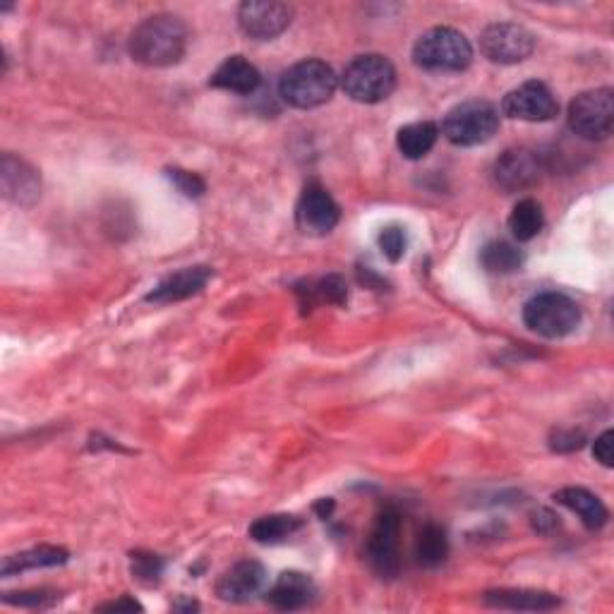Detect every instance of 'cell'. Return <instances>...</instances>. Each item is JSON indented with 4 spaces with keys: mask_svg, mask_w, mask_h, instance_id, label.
Listing matches in <instances>:
<instances>
[{
    "mask_svg": "<svg viewBox=\"0 0 614 614\" xmlns=\"http://www.w3.org/2000/svg\"><path fill=\"white\" fill-rule=\"evenodd\" d=\"M188 51V27L176 15L146 17L130 37V55L146 67H170Z\"/></svg>",
    "mask_w": 614,
    "mask_h": 614,
    "instance_id": "obj_1",
    "label": "cell"
},
{
    "mask_svg": "<svg viewBox=\"0 0 614 614\" xmlns=\"http://www.w3.org/2000/svg\"><path fill=\"white\" fill-rule=\"evenodd\" d=\"M336 87L338 79L332 67L324 61L307 59L295 63L283 73L279 82V94L289 106L307 111L327 104V101L334 97Z\"/></svg>",
    "mask_w": 614,
    "mask_h": 614,
    "instance_id": "obj_2",
    "label": "cell"
},
{
    "mask_svg": "<svg viewBox=\"0 0 614 614\" xmlns=\"http://www.w3.org/2000/svg\"><path fill=\"white\" fill-rule=\"evenodd\" d=\"M473 61L471 41L459 29L435 27L413 47V63L427 73H461Z\"/></svg>",
    "mask_w": 614,
    "mask_h": 614,
    "instance_id": "obj_3",
    "label": "cell"
},
{
    "mask_svg": "<svg viewBox=\"0 0 614 614\" xmlns=\"http://www.w3.org/2000/svg\"><path fill=\"white\" fill-rule=\"evenodd\" d=\"M341 87H344L346 97L358 101V104H380L394 94L396 71L392 61L380 53L358 55L341 75Z\"/></svg>",
    "mask_w": 614,
    "mask_h": 614,
    "instance_id": "obj_4",
    "label": "cell"
},
{
    "mask_svg": "<svg viewBox=\"0 0 614 614\" xmlns=\"http://www.w3.org/2000/svg\"><path fill=\"white\" fill-rule=\"evenodd\" d=\"M523 322L545 338H562L581 324V307L564 293H540L523 305Z\"/></svg>",
    "mask_w": 614,
    "mask_h": 614,
    "instance_id": "obj_5",
    "label": "cell"
},
{
    "mask_svg": "<svg viewBox=\"0 0 614 614\" xmlns=\"http://www.w3.org/2000/svg\"><path fill=\"white\" fill-rule=\"evenodd\" d=\"M499 130V111L490 101H463V104L453 106L442 132L445 138L457 146H477L490 142Z\"/></svg>",
    "mask_w": 614,
    "mask_h": 614,
    "instance_id": "obj_6",
    "label": "cell"
},
{
    "mask_svg": "<svg viewBox=\"0 0 614 614\" xmlns=\"http://www.w3.org/2000/svg\"><path fill=\"white\" fill-rule=\"evenodd\" d=\"M568 128L590 142L607 140L614 128V92L610 87L590 89L568 104Z\"/></svg>",
    "mask_w": 614,
    "mask_h": 614,
    "instance_id": "obj_7",
    "label": "cell"
},
{
    "mask_svg": "<svg viewBox=\"0 0 614 614\" xmlns=\"http://www.w3.org/2000/svg\"><path fill=\"white\" fill-rule=\"evenodd\" d=\"M481 51L490 63L516 65L536 51V34L514 22H497L481 34Z\"/></svg>",
    "mask_w": 614,
    "mask_h": 614,
    "instance_id": "obj_8",
    "label": "cell"
},
{
    "mask_svg": "<svg viewBox=\"0 0 614 614\" xmlns=\"http://www.w3.org/2000/svg\"><path fill=\"white\" fill-rule=\"evenodd\" d=\"M399 530L401 521L394 509H384L372 526L368 540V562L382 578H394L401 568Z\"/></svg>",
    "mask_w": 614,
    "mask_h": 614,
    "instance_id": "obj_9",
    "label": "cell"
},
{
    "mask_svg": "<svg viewBox=\"0 0 614 614\" xmlns=\"http://www.w3.org/2000/svg\"><path fill=\"white\" fill-rule=\"evenodd\" d=\"M293 8L274 0H247L238 8V25L255 41H271L291 27Z\"/></svg>",
    "mask_w": 614,
    "mask_h": 614,
    "instance_id": "obj_10",
    "label": "cell"
},
{
    "mask_svg": "<svg viewBox=\"0 0 614 614\" xmlns=\"http://www.w3.org/2000/svg\"><path fill=\"white\" fill-rule=\"evenodd\" d=\"M502 113L511 120L548 123L557 118L560 104H557V99L548 89V85L538 82V79H530V82H523L521 87L511 89V92L504 97Z\"/></svg>",
    "mask_w": 614,
    "mask_h": 614,
    "instance_id": "obj_11",
    "label": "cell"
},
{
    "mask_svg": "<svg viewBox=\"0 0 614 614\" xmlns=\"http://www.w3.org/2000/svg\"><path fill=\"white\" fill-rule=\"evenodd\" d=\"M338 219H341L338 204L322 186L310 183L303 190L298 207H295V221H298V229L303 233L327 235L336 229Z\"/></svg>",
    "mask_w": 614,
    "mask_h": 614,
    "instance_id": "obj_12",
    "label": "cell"
},
{
    "mask_svg": "<svg viewBox=\"0 0 614 614\" xmlns=\"http://www.w3.org/2000/svg\"><path fill=\"white\" fill-rule=\"evenodd\" d=\"M542 164L540 156L530 150H507L495 162L493 178L497 188L504 192H523L533 188L540 180Z\"/></svg>",
    "mask_w": 614,
    "mask_h": 614,
    "instance_id": "obj_13",
    "label": "cell"
},
{
    "mask_svg": "<svg viewBox=\"0 0 614 614\" xmlns=\"http://www.w3.org/2000/svg\"><path fill=\"white\" fill-rule=\"evenodd\" d=\"M0 180H3V195L20 207H29L41 195V178L37 168H31L13 154H5L0 162Z\"/></svg>",
    "mask_w": 614,
    "mask_h": 614,
    "instance_id": "obj_14",
    "label": "cell"
},
{
    "mask_svg": "<svg viewBox=\"0 0 614 614\" xmlns=\"http://www.w3.org/2000/svg\"><path fill=\"white\" fill-rule=\"evenodd\" d=\"M267 584V568L259 562H238L226 572L216 584V596L226 602H247L253 600Z\"/></svg>",
    "mask_w": 614,
    "mask_h": 614,
    "instance_id": "obj_15",
    "label": "cell"
},
{
    "mask_svg": "<svg viewBox=\"0 0 614 614\" xmlns=\"http://www.w3.org/2000/svg\"><path fill=\"white\" fill-rule=\"evenodd\" d=\"M212 277L214 271L209 267H186L176 271V274L166 277L162 283H156V289L146 295V300L156 305L188 300L207 286Z\"/></svg>",
    "mask_w": 614,
    "mask_h": 614,
    "instance_id": "obj_16",
    "label": "cell"
},
{
    "mask_svg": "<svg viewBox=\"0 0 614 614\" xmlns=\"http://www.w3.org/2000/svg\"><path fill=\"white\" fill-rule=\"evenodd\" d=\"M317 596V586L307 574L283 572L277 584L267 590V602L274 610L293 612L310 605Z\"/></svg>",
    "mask_w": 614,
    "mask_h": 614,
    "instance_id": "obj_17",
    "label": "cell"
},
{
    "mask_svg": "<svg viewBox=\"0 0 614 614\" xmlns=\"http://www.w3.org/2000/svg\"><path fill=\"white\" fill-rule=\"evenodd\" d=\"M209 85L238 97H253L261 85V75L243 55H229V59L216 67Z\"/></svg>",
    "mask_w": 614,
    "mask_h": 614,
    "instance_id": "obj_18",
    "label": "cell"
},
{
    "mask_svg": "<svg viewBox=\"0 0 614 614\" xmlns=\"http://www.w3.org/2000/svg\"><path fill=\"white\" fill-rule=\"evenodd\" d=\"M485 602L497 610H514V612H548L560 607V598L545 590H526V588H499L487 590Z\"/></svg>",
    "mask_w": 614,
    "mask_h": 614,
    "instance_id": "obj_19",
    "label": "cell"
},
{
    "mask_svg": "<svg viewBox=\"0 0 614 614\" xmlns=\"http://www.w3.org/2000/svg\"><path fill=\"white\" fill-rule=\"evenodd\" d=\"M554 502L568 511H574L588 530H600L610 519L607 507L602 504L593 493L584 490V487H564V490L554 495Z\"/></svg>",
    "mask_w": 614,
    "mask_h": 614,
    "instance_id": "obj_20",
    "label": "cell"
},
{
    "mask_svg": "<svg viewBox=\"0 0 614 614\" xmlns=\"http://www.w3.org/2000/svg\"><path fill=\"white\" fill-rule=\"evenodd\" d=\"M67 562V550L55 548V545H39V548L25 550L13 557H5L0 574L15 576L27 572V568H47V566H61Z\"/></svg>",
    "mask_w": 614,
    "mask_h": 614,
    "instance_id": "obj_21",
    "label": "cell"
},
{
    "mask_svg": "<svg viewBox=\"0 0 614 614\" xmlns=\"http://www.w3.org/2000/svg\"><path fill=\"white\" fill-rule=\"evenodd\" d=\"M439 138V128L435 123L423 120V123H411V125H404L396 135V146H399V152L411 158V162H418V158H423L432 152V146L437 144Z\"/></svg>",
    "mask_w": 614,
    "mask_h": 614,
    "instance_id": "obj_22",
    "label": "cell"
},
{
    "mask_svg": "<svg viewBox=\"0 0 614 614\" xmlns=\"http://www.w3.org/2000/svg\"><path fill=\"white\" fill-rule=\"evenodd\" d=\"M542 223H545V214H542L538 200H533V197L519 200L516 207L511 209L509 231L519 243L533 241V238L542 231Z\"/></svg>",
    "mask_w": 614,
    "mask_h": 614,
    "instance_id": "obj_23",
    "label": "cell"
},
{
    "mask_svg": "<svg viewBox=\"0 0 614 614\" xmlns=\"http://www.w3.org/2000/svg\"><path fill=\"white\" fill-rule=\"evenodd\" d=\"M303 528V521L298 516L291 514H271L257 519L253 526H250V538L261 545H277L289 540L293 533H298Z\"/></svg>",
    "mask_w": 614,
    "mask_h": 614,
    "instance_id": "obj_24",
    "label": "cell"
},
{
    "mask_svg": "<svg viewBox=\"0 0 614 614\" xmlns=\"http://www.w3.org/2000/svg\"><path fill=\"white\" fill-rule=\"evenodd\" d=\"M481 265L487 274H514L523 267V253L507 241H493L483 247Z\"/></svg>",
    "mask_w": 614,
    "mask_h": 614,
    "instance_id": "obj_25",
    "label": "cell"
},
{
    "mask_svg": "<svg viewBox=\"0 0 614 614\" xmlns=\"http://www.w3.org/2000/svg\"><path fill=\"white\" fill-rule=\"evenodd\" d=\"M298 295H300V305L305 307V310H310V307L320 305V303L346 305L348 289H346L344 279L336 274H329L317 283H307L305 289H298Z\"/></svg>",
    "mask_w": 614,
    "mask_h": 614,
    "instance_id": "obj_26",
    "label": "cell"
},
{
    "mask_svg": "<svg viewBox=\"0 0 614 614\" xmlns=\"http://www.w3.org/2000/svg\"><path fill=\"white\" fill-rule=\"evenodd\" d=\"M415 557H418V562L427 566V568H435L439 564H445L447 557H449L447 530L437 526V523H427V526L420 530V536H418Z\"/></svg>",
    "mask_w": 614,
    "mask_h": 614,
    "instance_id": "obj_27",
    "label": "cell"
},
{
    "mask_svg": "<svg viewBox=\"0 0 614 614\" xmlns=\"http://www.w3.org/2000/svg\"><path fill=\"white\" fill-rule=\"evenodd\" d=\"M132 576L142 584H156L164 574V560L154 552H132Z\"/></svg>",
    "mask_w": 614,
    "mask_h": 614,
    "instance_id": "obj_28",
    "label": "cell"
},
{
    "mask_svg": "<svg viewBox=\"0 0 614 614\" xmlns=\"http://www.w3.org/2000/svg\"><path fill=\"white\" fill-rule=\"evenodd\" d=\"M166 176L170 183H174V188L180 192V195H186L190 200H197L202 197L204 192H207V183L197 176V174H192V170H186V168H166Z\"/></svg>",
    "mask_w": 614,
    "mask_h": 614,
    "instance_id": "obj_29",
    "label": "cell"
},
{
    "mask_svg": "<svg viewBox=\"0 0 614 614\" xmlns=\"http://www.w3.org/2000/svg\"><path fill=\"white\" fill-rule=\"evenodd\" d=\"M378 243H380L382 255L396 265V261H399L406 253V245H408L406 231L401 229V226H386V229L380 233Z\"/></svg>",
    "mask_w": 614,
    "mask_h": 614,
    "instance_id": "obj_30",
    "label": "cell"
},
{
    "mask_svg": "<svg viewBox=\"0 0 614 614\" xmlns=\"http://www.w3.org/2000/svg\"><path fill=\"white\" fill-rule=\"evenodd\" d=\"M15 596H17V598L5 596L8 605H20V607H49L51 602H55V598H59V596L49 593V590H29V593H15Z\"/></svg>",
    "mask_w": 614,
    "mask_h": 614,
    "instance_id": "obj_31",
    "label": "cell"
},
{
    "mask_svg": "<svg viewBox=\"0 0 614 614\" xmlns=\"http://www.w3.org/2000/svg\"><path fill=\"white\" fill-rule=\"evenodd\" d=\"M584 442L586 437L581 435V432H576V430H560V432H554V437H552V449L554 451H576V449H581L584 447Z\"/></svg>",
    "mask_w": 614,
    "mask_h": 614,
    "instance_id": "obj_32",
    "label": "cell"
},
{
    "mask_svg": "<svg viewBox=\"0 0 614 614\" xmlns=\"http://www.w3.org/2000/svg\"><path fill=\"white\" fill-rule=\"evenodd\" d=\"M612 447H614V432L607 430V432H602V435L596 439V445H593V457L605 465V469H612Z\"/></svg>",
    "mask_w": 614,
    "mask_h": 614,
    "instance_id": "obj_33",
    "label": "cell"
},
{
    "mask_svg": "<svg viewBox=\"0 0 614 614\" xmlns=\"http://www.w3.org/2000/svg\"><path fill=\"white\" fill-rule=\"evenodd\" d=\"M557 526H560V523H557V516L552 514V511L538 509L536 514H533V528L542 533V536H550L552 530H557Z\"/></svg>",
    "mask_w": 614,
    "mask_h": 614,
    "instance_id": "obj_34",
    "label": "cell"
},
{
    "mask_svg": "<svg viewBox=\"0 0 614 614\" xmlns=\"http://www.w3.org/2000/svg\"><path fill=\"white\" fill-rule=\"evenodd\" d=\"M99 610H104V612H140L142 605L138 600H132V598H120L116 602H108V605H101Z\"/></svg>",
    "mask_w": 614,
    "mask_h": 614,
    "instance_id": "obj_35",
    "label": "cell"
},
{
    "mask_svg": "<svg viewBox=\"0 0 614 614\" xmlns=\"http://www.w3.org/2000/svg\"><path fill=\"white\" fill-rule=\"evenodd\" d=\"M332 509H334L332 499H322L320 504H315V511H317V514H320V519H327L329 514H332Z\"/></svg>",
    "mask_w": 614,
    "mask_h": 614,
    "instance_id": "obj_36",
    "label": "cell"
}]
</instances>
